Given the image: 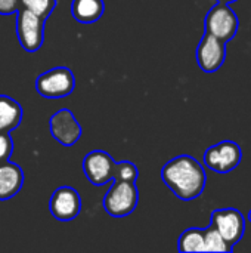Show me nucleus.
Instances as JSON below:
<instances>
[{"instance_id": "obj_1", "label": "nucleus", "mask_w": 251, "mask_h": 253, "mask_svg": "<svg viewBox=\"0 0 251 253\" xmlns=\"http://www.w3.org/2000/svg\"><path fill=\"white\" fill-rule=\"evenodd\" d=\"M163 182L172 193L185 202L198 199L207 182L206 170L192 156L182 154L167 162L161 169Z\"/></svg>"}, {"instance_id": "obj_2", "label": "nucleus", "mask_w": 251, "mask_h": 253, "mask_svg": "<svg viewBox=\"0 0 251 253\" xmlns=\"http://www.w3.org/2000/svg\"><path fill=\"white\" fill-rule=\"evenodd\" d=\"M83 172L89 182L96 187L105 185L111 179H123L136 182L138 168L132 162H118L115 163L112 157L101 150L90 151L83 160Z\"/></svg>"}, {"instance_id": "obj_3", "label": "nucleus", "mask_w": 251, "mask_h": 253, "mask_svg": "<svg viewBox=\"0 0 251 253\" xmlns=\"http://www.w3.org/2000/svg\"><path fill=\"white\" fill-rule=\"evenodd\" d=\"M138 202L139 193L135 182L114 179V184L104 197V209L114 218H123L136 209Z\"/></svg>"}, {"instance_id": "obj_4", "label": "nucleus", "mask_w": 251, "mask_h": 253, "mask_svg": "<svg viewBox=\"0 0 251 253\" xmlns=\"http://www.w3.org/2000/svg\"><path fill=\"white\" fill-rule=\"evenodd\" d=\"M204 27L206 33H210L219 40L228 43L237 36L240 28V19L237 12L228 3L217 1V4H215L207 12Z\"/></svg>"}, {"instance_id": "obj_5", "label": "nucleus", "mask_w": 251, "mask_h": 253, "mask_svg": "<svg viewBox=\"0 0 251 253\" xmlns=\"http://www.w3.org/2000/svg\"><path fill=\"white\" fill-rule=\"evenodd\" d=\"M75 87V77L67 67H56L41 73L36 79V90L47 99L68 96Z\"/></svg>"}, {"instance_id": "obj_6", "label": "nucleus", "mask_w": 251, "mask_h": 253, "mask_svg": "<svg viewBox=\"0 0 251 253\" xmlns=\"http://www.w3.org/2000/svg\"><path fill=\"white\" fill-rule=\"evenodd\" d=\"M16 34L25 52H37L44 40V19L21 7L16 12Z\"/></svg>"}, {"instance_id": "obj_7", "label": "nucleus", "mask_w": 251, "mask_h": 253, "mask_svg": "<svg viewBox=\"0 0 251 253\" xmlns=\"http://www.w3.org/2000/svg\"><path fill=\"white\" fill-rule=\"evenodd\" d=\"M243 159L241 147L234 141H220L204 153V163L216 173H229L238 168Z\"/></svg>"}, {"instance_id": "obj_8", "label": "nucleus", "mask_w": 251, "mask_h": 253, "mask_svg": "<svg viewBox=\"0 0 251 253\" xmlns=\"http://www.w3.org/2000/svg\"><path fill=\"white\" fill-rule=\"evenodd\" d=\"M212 225L219 231V234L231 248H235V245L241 242L246 233V219L243 213L234 208L213 211Z\"/></svg>"}, {"instance_id": "obj_9", "label": "nucleus", "mask_w": 251, "mask_h": 253, "mask_svg": "<svg viewBox=\"0 0 251 253\" xmlns=\"http://www.w3.org/2000/svg\"><path fill=\"white\" fill-rule=\"evenodd\" d=\"M197 62L204 73L217 71L226 59V43L206 33L197 47Z\"/></svg>"}, {"instance_id": "obj_10", "label": "nucleus", "mask_w": 251, "mask_h": 253, "mask_svg": "<svg viewBox=\"0 0 251 253\" xmlns=\"http://www.w3.org/2000/svg\"><path fill=\"white\" fill-rule=\"evenodd\" d=\"M50 213L55 219L67 222L78 216L81 211V199L75 188L72 187H59L53 191L49 202Z\"/></svg>"}, {"instance_id": "obj_11", "label": "nucleus", "mask_w": 251, "mask_h": 253, "mask_svg": "<svg viewBox=\"0 0 251 253\" xmlns=\"http://www.w3.org/2000/svg\"><path fill=\"white\" fill-rule=\"evenodd\" d=\"M52 136L62 145L71 147L81 136V126L68 108L58 110L49 122Z\"/></svg>"}, {"instance_id": "obj_12", "label": "nucleus", "mask_w": 251, "mask_h": 253, "mask_svg": "<svg viewBox=\"0 0 251 253\" xmlns=\"http://www.w3.org/2000/svg\"><path fill=\"white\" fill-rule=\"evenodd\" d=\"M24 184L22 169L10 160L0 163V200H9L15 197Z\"/></svg>"}, {"instance_id": "obj_13", "label": "nucleus", "mask_w": 251, "mask_h": 253, "mask_svg": "<svg viewBox=\"0 0 251 253\" xmlns=\"http://www.w3.org/2000/svg\"><path fill=\"white\" fill-rule=\"evenodd\" d=\"M22 107L10 96L0 95V133H10L21 125Z\"/></svg>"}, {"instance_id": "obj_14", "label": "nucleus", "mask_w": 251, "mask_h": 253, "mask_svg": "<svg viewBox=\"0 0 251 253\" xmlns=\"http://www.w3.org/2000/svg\"><path fill=\"white\" fill-rule=\"evenodd\" d=\"M104 0H72L71 13L75 21L81 24H92L104 15Z\"/></svg>"}, {"instance_id": "obj_15", "label": "nucleus", "mask_w": 251, "mask_h": 253, "mask_svg": "<svg viewBox=\"0 0 251 253\" xmlns=\"http://www.w3.org/2000/svg\"><path fill=\"white\" fill-rule=\"evenodd\" d=\"M179 252H204V234L201 228L183 231L178 242Z\"/></svg>"}, {"instance_id": "obj_16", "label": "nucleus", "mask_w": 251, "mask_h": 253, "mask_svg": "<svg viewBox=\"0 0 251 253\" xmlns=\"http://www.w3.org/2000/svg\"><path fill=\"white\" fill-rule=\"evenodd\" d=\"M203 234H204V252L228 253L234 251V248H231L223 240V237L219 234V231L212 224L203 230Z\"/></svg>"}, {"instance_id": "obj_17", "label": "nucleus", "mask_w": 251, "mask_h": 253, "mask_svg": "<svg viewBox=\"0 0 251 253\" xmlns=\"http://www.w3.org/2000/svg\"><path fill=\"white\" fill-rule=\"evenodd\" d=\"M21 7L33 12L41 19H47L56 6V0H19Z\"/></svg>"}, {"instance_id": "obj_18", "label": "nucleus", "mask_w": 251, "mask_h": 253, "mask_svg": "<svg viewBox=\"0 0 251 253\" xmlns=\"http://www.w3.org/2000/svg\"><path fill=\"white\" fill-rule=\"evenodd\" d=\"M13 151V141L7 132L0 133V163H4L10 160Z\"/></svg>"}, {"instance_id": "obj_19", "label": "nucleus", "mask_w": 251, "mask_h": 253, "mask_svg": "<svg viewBox=\"0 0 251 253\" xmlns=\"http://www.w3.org/2000/svg\"><path fill=\"white\" fill-rule=\"evenodd\" d=\"M21 9L19 0H0V15H12Z\"/></svg>"}, {"instance_id": "obj_20", "label": "nucleus", "mask_w": 251, "mask_h": 253, "mask_svg": "<svg viewBox=\"0 0 251 253\" xmlns=\"http://www.w3.org/2000/svg\"><path fill=\"white\" fill-rule=\"evenodd\" d=\"M217 1H220V3H234V1H237V0H217Z\"/></svg>"}, {"instance_id": "obj_21", "label": "nucleus", "mask_w": 251, "mask_h": 253, "mask_svg": "<svg viewBox=\"0 0 251 253\" xmlns=\"http://www.w3.org/2000/svg\"><path fill=\"white\" fill-rule=\"evenodd\" d=\"M247 219H249V221H250V222H251V211H250V212H249V215H247Z\"/></svg>"}]
</instances>
